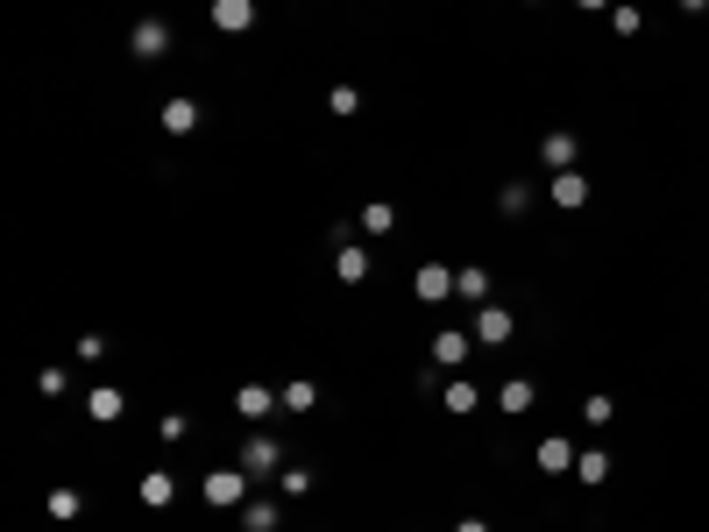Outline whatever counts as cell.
<instances>
[{
  "label": "cell",
  "instance_id": "obj_1",
  "mask_svg": "<svg viewBox=\"0 0 709 532\" xmlns=\"http://www.w3.org/2000/svg\"><path fill=\"white\" fill-rule=\"evenodd\" d=\"M234 469H249V476H284V440H270L263 426L242 440V454H234Z\"/></svg>",
  "mask_w": 709,
  "mask_h": 532
},
{
  "label": "cell",
  "instance_id": "obj_2",
  "mask_svg": "<svg viewBox=\"0 0 709 532\" xmlns=\"http://www.w3.org/2000/svg\"><path fill=\"white\" fill-rule=\"evenodd\" d=\"M199 490H206L213 511H242V504H249V469H206Z\"/></svg>",
  "mask_w": 709,
  "mask_h": 532
},
{
  "label": "cell",
  "instance_id": "obj_3",
  "mask_svg": "<svg viewBox=\"0 0 709 532\" xmlns=\"http://www.w3.org/2000/svg\"><path fill=\"white\" fill-rule=\"evenodd\" d=\"M128 57H135V64H156V57H171V22L142 15V22L128 29Z\"/></svg>",
  "mask_w": 709,
  "mask_h": 532
},
{
  "label": "cell",
  "instance_id": "obj_4",
  "mask_svg": "<svg viewBox=\"0 0 709 532\" xmlns=\"http://www.w3.org/2000/svg\"><path fill=\"white\" fill-rule=\"evenodd\" d=\"M468 334H476V348H504L511 334H518V320H511V306H476V320H468Z\"/></svg>",
  "mask_w": 709,
  "mask_h": 532
},
{
  "label": "cell",
  "instance_id": "obj_5",
  "mask_svg": "<svg viewBox=\"0 0 709 532\" xmlns=\"http://www.w3.org/2000/svg\"><path fill=\"white\" fill-rule=\"evenodd\" d=\"M412 298H419V306H447V298H454V270L447 263H419L412 270Z\"/></svg>",
  "mask_w": 709,
  "mask_h": 532
},
{
  "label": "cell",
  "instance_id": "obj_6",
  "mask_svg": "<svg viewBox=\"0 0 709 532\" xmlns=\"http://www.w3.org/2000/svg\"><path fill=\"white\" fill-rule=\"evenodd\" d=\"M199 121H206V107H199V100H185V93L156 107V128H164V135H178V142H185V135H199Z\"/></svg>",
  "mask_w": 709,
  "mask_h": 532
},
{
  "label": "cell",
  "instance_id": "obj_7",
  "mask_svg": "<svg viewBox=\"0 0 709 532\" xmlns=\"http://www.w3.org/2000/svg\"><path fill=\"white\" fill-rule=\"evenodd\" d=\"M277 405H284V384H242V391H234V412H242V419H256V426H263Z\"/></svg>",
  "mask_w": 709,
  "mask_h": 532
},
{
  "label": "cell",
  "instance_id": "obj_8",
  "mask_svg": "<svg viewBox=\"0 0 709 532\" xmlns=\"http://www.w3.org/2000/svg\"><path fill=\"white\" fill-rule=\"evenodd\" d=\"M532 462H539L546 476H568V469L582 462V447H575V440H561V433H546V440L532 447Z\"/></svg>",
  "mask_w": 709,
  "mask_h": 532
},
{
  "label": "cell",
  "instance_id": "obj_9",
  "mask_svg": "<svg viewBox=\"0 0 709 532\" xmlns=\"http://www.w3.org/2000/svg\"><path fill=\"white\" fill-rule=\"evenodd\" d=\"M468 348H476V334H461V327H440V334H433V369H447V376H454V369L468 362Z\"/></svg>",
  "mask_w": 709,
  "mask_h": 532
},
{
  "label": "cell",
  "instance_id": "obj_10",
  "mask_svg": "<svg viewBox=\"0 0 709 532\" xmlns=\"http://www.w3.org/2000/svg\"><path fill=\"white\" fill-rule=\"evenodd\" d=\"M121 412H128V391H121V384H93V391H86V419H93V426H114Z\"/></svg>",
  "mask_w": 709,
  "mask_h": 532
},
{
  "label": "cell",
  "instance_id": "obj_11",
  "mask_svg": "<svg viewBox=\"0 0 709 532\" xmlns=\"http://www.w3.org/2000/svg\"><path fill=\"white\" fill-rule=\"evenodd\" d=\"M213 29L220 36H249L256 29V0H213Z\"/></svg>",
  "mask_w": 709,
  "mask_h": 532
},
{
  "label": "cell",
  "instance_id": "obj_12",
  "mask_svg": "<svg viewBox=\"0 0 709 532\" xmlns=\"http://www.w3.org/2000/svg\"><path fill=\"white\" fill-rule=\"evenodd\" d=\"M539 405V384H532V376H511V384H497V412L504 419H525Z\"/></svg>",
  "mask_w": 709,
  "mask_h": 532
},
{
  "label": "cell",
  "instance_id": "obj_13",
  "mask_svg": "<svg viewBox=\"0 0 709 532\" xmlns=\"http://www.w3.org/2000/svg\"><path fill=\"white\" fill-rule=\"evenodd\" d=\"M334 277L341 284H369V242H334Z\"/></svg>",
  "mask_w": 709,
  "mask_h": 532
},
{
  "label": "cell",
  "instance_id": "obj_14",
  "mask_svg": "<svg viewBox=\"0 0 709 532\" xmlns=\"http://www.w3.org/2000/svg\"><path fill=\"white\" fill-rule=\"evenodd\" d=\"M575 157H582V142H575L568 128H554V135L539 142V164H546V171H575Z\"/></svg>",
  "mask_w": 709,
  "mask_h": 532
},
{
  "label": "cell",
  "instance_id": "obj_15",
  "mask_svg": "<svg viewBox=\"0 0 709 532\" xmlns=\"http://www.w3.org/2000/svg\"><path fill=\"white\" fill-rule=\"evenodd\" d=\"M355 227H362V242H383L390 227H398V206H390V199H369V206L355 213Z\"/></svg>",
  "mask_w": 709,
  "mask_h": 532
},
{
  "label": "cell",
  "instance_id": "obj_16",
  "mask_svg": "<svg viewBox=\"0 0 709 532\" xmlns=\"http://www.w3.org/2000/svg\"><path fill=\"white\" fill-rule=\"evenodd\" d=\"M135 497H142L149 511H164V504H178V476H171V469H149V476L135 483Z\"/></svg>",
  "mask_w": 709,
  "mask_h": 532
},
{
  "label": "cell",
  "instance_id": "obj_17",
  "mask_svg": "<svg viewBox=\"0 0 709 532\" xmlns=\"http://www.w3.org/2000/svg\"><path fill=\"white\" fill-rule=\"evenodd\" d=\"M440 405H447L454 419H468V412H476V405H483V391H476V384H468V376H447V384H440Z\"/></svg>",
  "mask_w": 709,
  "mask_h": 532
},
{
  "label": "cell",
  "instance_id": "obj_18",
  "mask_svg": "<svg viewBox=\"0 0 709 532\" xmlns=\"http://www.w3.org/2000/svg\"><path fill=\"white\" fill-rule=\"evenodd\" d=\"M277 525H284V504L277 497H249L242 504V532H277Z\"/></svg>",
  "mask_w": 709,
  "mask_h": 532
},
{
  "label": "cell",
  "instance_id": "obj_19",
  "mask_svg": "<svg viewBox=\"0 0 709 532\" xmlns=\"http://www.w3.org/2000/svg\"><path fill=\"white\" fill-rule=\"evenodd\" d=\"M554 206H561V213L589 206V178H582V171H554Z\"/></svg>",
  "mask_w": 709,
  "mask_h": 532
},
{
  "label": "cell",
  "instance_id": "obj_20",
  "mask_svg": "<svg viewBox=\"0 0 709 532\" xmlns=\"http://www.w3.org/2000/svg\"><path fill=\"white\" fill-rule=\"evenodd\" d=\"M454 291L468 298V306H490V270H476V263H461V270H454Z\"/></svg>",
  "mask_w": 709,
  "mask_h": 532
},
{
  "label": "cell",
  "instance_id": "obj_21",
  "mask_svg": "<svg viewBox=\"0 0 709 532\" xmlns=\"http://www.w3.org/2000/svg\"><path fill=\"white\" fill-rule=\"evenodd\" d=\"M575 476H582L589 490H603V483H610V447H582V462H575Z\"/></svg>",
  "mask_w": 709,
  "mask_h": 532
},
{
  "label": "cell",
  "instance_id": "obj_22",
  "mask_svg": "<svg viewBox=\"0 0 709 532\" xmlns=\"http://www.w3.org/2000/svg\"><path fill=\"white\" fill-rule=\"evenodd\" d=\"M320 405V384H312V376H291L284 384V412H312Z\"/></svg>",
  "mask_w": 709,
  "mask_h": 532
},
{
  "label": "cell",
  "instance_id": "obj_23",
  "mask_svg": "<svg viewBox=\"0 0 709 532\" xmlns=\"http://www.w3.org/2000/svg\"><path fill=\"white\" fill-rule=\"evenodd\" d=\"M43 511H50V518H78V511H86V497H78V490H50Z\"/></svg>",
  "mask_w": 709,
  "mask_h": 532
},
{
  "label": "cell",
  "instance_id": "obj_24",
  "mask_svg": "<svg viewBox=\"0 0 709 532\" xmlns=\"http://www.w3.org/2000/svg\"><path fill=\"white\" fill-rule=\"evenodd\" d=\"M610 29H617V36H639V29H646V15L632 8V0H617V8H610Z\"/></svg>",
  "mask_w": 709,
  "mask_h": 532
},
{
  "label": "cell",
  "instance_id": "obj_25",
  "mask_svg": "<svg viewBox=\"0 0 709 532\" xmlns=\"http://www.w3.org/2000/svg\"><path fill=\"white\" fill-rule=\"evenodd\" d=\"M355 107H362V93H355V86H327V114H334V121H348Z\"/></svg>",
  "mask_w": 709,
  "mask_h": 532
},
{
  "label": "cell",
  "instance_id": "obj_26",
  "mask_svg": "<svg viewBox=\"0 0 709 532\" xmlns=\"http://www.w3.org/2000/svg\"><path fill=\"white\" fill-rule=\"evenodd\" d=\"M582 419H589V426H610V419H617V398H610V391H589Z\"/></svg>",
  "mask_w": 709,
  "mask_h": 532
},
{
  "label": "cell",
  "instance_id": "obj_27",
  "mask_svg": "<svg viewBox=\"0 0 709 532\" xmlns=\"http://www.w3.org/2000/svg\"><path fill=\"white\" fill-rule=\"evenodd\" d=\"M497 206H504V220H518V213L532 206V192H525V185H504V192H497Z\"/></svg>",
  "mask_w": 709,
  "mask_h": 532
},
{
  "label": "cell",
  "instance_id": "obj_28",
  "mask_svg": "<svg viewBox=\"0 0 709 532\" xmlns=\"http://www.w3.org/2000/svg\"><path fill=\"white\" fill-rule=\"evenodd\" d=\"M185 433H192L185 412H164V419H156V440H185Z\"/></svg>",
  "mask_w": 709,
  "mask_h": 532
},
{
  "label": "cell",
  "instance_id": "obj_29",
  "mask_svg": "<svg viewBox=\"0 0 709 532\" xmlns=\"http://www.w3.org/2000/svg\"><path fill=\"white\" fill-rule=\"evenodd\" d=\"M277 490H284V497H305V490H312V469H284Z\"/></svg>",
  "mask_w": 709,
  "mask_h": 532
},
{
  "label": "cell",
  "instance_id": "obj_30",
  "mask_svg": "<svg viewBox=\"0 0 709 532\" xmlns=\"http://www.w3.org/2000/svg\"><path fill=\"white\" fill-rule=\"evenodd\" d=\"M36 391H43V398H64V391H71V376H64V369H43V376H36Z\"/></svg>",
  "mask_w": 709,
  "mask_h": 532
},
{
  "label": "cell",
  "instance_id": "obj_31",
  "mask_svg": "<svg viewBox=\"0 0 709 532\" xmlns=\"http://www.w3.org/2000/svg\"><path fill=\"white\" fill-rule=\"evenodd\" d=\"M78 355H86V362H100V355H107V334H100V327H93V334H78Z\"/></svg>",
  "mask_w": 709,
  "mask_h": 532
},
{
  "label": "cell",
  "instance_id": "obj_32",
  "mask_svg": "<svg viewBox=\"0 0 709 532\" xmlns=\"http://www.w3.org/2000/svg\"><path fill=\"white\" fill-rule=\"evenodd\" d=\"M575 8H589V15H603V8H617V0H575Z\"/></svg>",
  "mask_w": 709,
  "mask_h": 532
},
{
  "label": "cell",
  "instance_id": "obj_33",
  "mask_svg": "<svg viewBox=\"0 0 709 532\" xmlns=\"http://www.w3.org/2000/svg\"><path fill=\"white\" fill-rule=\"evenodd\" d=\"M454 532H490V525H483V518H461V525H454Z\"/></svg>",
  "mask_w": 709,
  "mask_h": 532
},
{
  "label": "cell",
  "instance_id": "obj_34",
  "mask_svg": "<svg viewBox=\"0 0 709 532\" xmlns=\"http://www.w3.org/2000/svg\"><path fill=\"white\" fill-rule=\"evenodd\" d=\"M681 8H688V15H702V8H709V0H681Z\"/></svg>",
  "mask_w": 709,
  "mask_h": 532
}]
</instances>
